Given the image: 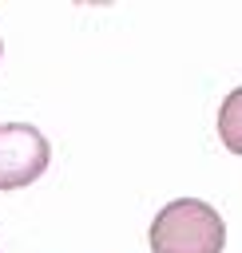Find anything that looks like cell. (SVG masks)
Instances as JSON below:
<instances>
[{"mask_svg": "<svg viewBox=\"0 0 242 253\" xmlns=\"http://www.w3.org/2000/svg\"><path fill=\"white\" fill-rule=\"evenodd\" d=\"M226 221L202 198H175L151 221V253H222Z\"/></svg>", "mask_w": 242, "mask_h": 253, "instance_id": "6da1fadb", "label": "cell"}, {"mask_svg": "<svg viewBox=\"0 0 242 253\" xmlns=\"http://www.w3.org/2000/svg\"><path fill=\"white\" fill-rule=\"evenodd\" d=\"M218 138L230 154H242V87H234L218 107Z\"/></svg>", "mask_w": 242, "mask_h": 253, "instance_id": "3957f363", "label": "cell"}, {"mask_svg": "<svg viewBox=\"0 0 242 253\" xmlns=\"http://www.w3.org/2000/svg\"><path fill=\"white\" fill-rule=\"evenodd\" d=\"M52 162V146L32 123H0V190L32 186Z\"/></svg>", "mask_w": 242, "mask_h": 253, "instance_id": "7a4b0ae2", "label": "cell"}, {"mask_svg": "<svg viewBox=\"0 0 242 253\" xmlns=\"http://www.w3.org/2000/svg\"><path fill=\"white\" fill-rule=\"evenodd\" d=\"M0 55H4V43H0Z\"/></svg>", "mask_w": 242, "mask_h": 253, "instance_id": "277c9868", "label": "cell"}]
</instances>
